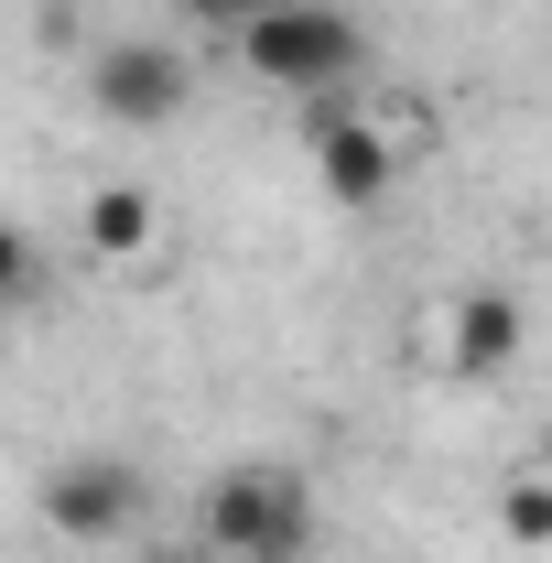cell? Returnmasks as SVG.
<instances>
[{
  "label": "cell",
  "instance_id": "3957f363",
  "mask_svg": "<svg viewBox=\"0 0 552 563\" xmlns=\"http://www.w3.org/2000/svg\"><path fill=\"white\" fill-rule=\"evenodd\" d=\"M185 44H163V33H120V44H98V66H87V109L98 120H120V131H163L174 109H185Z\"/></svg>",
  "mask_w": 552,
  "mask_h": 563
},
{
  "label": "cell",
  "instance_id": "ba28073f",
  "mask_svg": "<svg viewBox=\"0 0 552 563\" xmlns=\"http://www.w3.org/2000/svg\"><path fill=\"white\" fill-rule=\"evenodd\" d=\"M498 531H509V542H552V488L542 477H520V488L498 498Z\"/></svg>",
  "mask_w": 552,
  "mask_h": 563
},
{
  "label": "cell",
  "instance_id": "52a82bcc",
  "mask_svg": "<svg viewBox=\"0 0 552 563\" xmlns=\"http://www.w3.org/2000/svg\"><path fill=\"white\" fill-rule=\"evenodd\" d=\"M152 228H163V217H152L141 185H98V196H87V250H98V261H141Z\"/></svg>",
  "mask_w": 552,
  "mask_h": 563
},
{
  "label": "cell",
  "instance_id": "6da1fadb",
  "mask_svg": "<svg viewBox=\"0 0 552 563\" xmlns=\"http://www.w3.org/2000/svg\"><path fill=\"white\" fill-rule=\"evenodd\" d=\"M207 553H228V563H314V488L292 466H228L207 488Z\"/></svg>",
  "mask_w": 552,
  "mask_h": 563
},
{
  "label": "cell",
  "instance_id": "8992f818",
  "mask_svg": "<svg viewBox=\"0 0 552 563\" xmlns=\"http://www.w3.org/2000/svg\"><path fill=\"white\" fill-rule=\"evenodd\" d=\"M509 357H520V303L509 292H466L455 325H444V368L455 379H498Z\"/></svg>",
  "mask_w": 552,
  "mask_h": 563
},
{
  "label": "cell",
  "instance_id": "30bf717a",
  "mask_svg": "<svg viewBox=\"0 0 552 563\" xmlns=\"http://www.w3.org/2000/svg\"><path fill=\"white\" fill-rule=\"evenodd\" d=\"M33 239H22V228H0V303H22V292H33Z\"/></svg>",
  "mask_w": 552,
  "mask_h": 563
},
{
  "label": "cell",
  "instance_id": "8fae6325",
  "mask_svg": "<svg viewBox=\"0 0 552 563\" xmlns=\"http://www.w3.org/2000/svg\"><path fill=\"white\" fill-rule=\"evenodd\" d=\"M141 563H196V553H141Z\"/></svg>",
  "mask_w": 552,
  "mask_h": 563
},
{
  "label": "cell",
  "instance_id": "7a4b0ae2",
  "mask_svg": "<svg viewBox=\"0 0 552 563\" xmlns=\"http://www.w3.org/2000/svg\"><path fill=\"white\" fill-rule=\"evenodd\" d=\"M239 55H250L261 87L336 98L346 76H357V55H368V33H357V11H336V0H272V11L239 33Z\"/></svg>",
  "mask_w": 552,
  "mask_h": 563
},
{
  "label": "cell",
  "instance_id": "5b68a950",
  "mask_svg": "<svg viewBox=\"0 0 552 563\" xmlns=\"http://www.w3.org/2000/svg\"><path fill=\"white\" fill-rule=\"evenodd\" d=\"M44 520H55L66 542H120V531L141 520V466L131 455H55Z\"/></svg>",
  "mask_w": 552,
  "mask_h": 563
},
{
  "label": "cell",
  "instance_id": "9c48e42d",
  "mask_svg": "<svg viewBox=\"0 0 552 563\" xmlns=\"http://www.w3.org/2000/svg\"><path fill=\"white\" fill-rule=\"evenodd\" d=\"M174 11H185V22H207V33H250L272 0H174Z\"/></svg>",
  "mask_w": 552,
  "mask_h": 563
},
{
  "label": "cell",
  "instance_id": "277c9868",
  "mask_svg": "<svg viewBox=\"0 0 552 563\" xmlns=\"http://www.w3.org/2000/svg\"><path fill=\"white\" fill-rule=\"evenodd\" d=\"M303 152H314V185H325L336 207H379L390 174H401L390 131H368V120L336 109V98H303Z\"/></svg>",
  "mask_w": 552,
  "mask_h": 563
}]
</instances>
